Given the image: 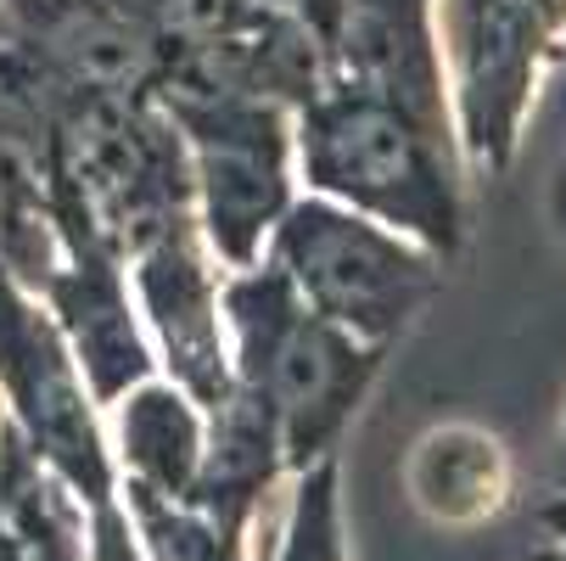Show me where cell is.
Here are the masks:
<instances>
[{
    "mask_svg": "<svg viewBox=\"0 0 566 561\" xmlns=\"http://www.w3.org/2000/svg\"><path fill=\"white\" fill-rule=\"evenodd\" d=\"M292 157L303 191L410 236L438 259L460 253V146L403 102L326 67V79L292 107Z\"/></svg>",
    "mask_w": 566,
    "mask_h": 561,
    "instance_id": "cell-1",
    "label": "cell"
},
{
    "mask_svg": "<svg viewBox=\"0 0 566 561\" xmlns=\"http://www.w3.org/2000/svg\"><path fill=\"white\" fill-rule=\"evenodd\" d=\"M219 309L230 343V382L270 411L286 471L332 460L348 416L359 411L387 354L303 309L281 270L264 259L248 270H224Z\"/></svg>",
    "mask_w": 566,
    "mask_h": 561,
    "instance_id": "cell-2",
    "label": "cell"
},
{
    "mask_svg": "<svg viewBox=\"0 0 566 561\" xmlns=\"http://www.w3.org/2000/svg\"><path fill=\"white\" fill-rule=\"evenodd\" d=\"M157 107L169 113L180 135L191 219L213 264L219 270L259 264L281 214L297 197L292 107L259 91H202V85H164Z\"/></svg>",
    "mask_w": 566,
    "mask_h": 561,
    "instance_id": "cell-3",
    "label": "cell"
},
{
    "mask_svg": "<svg viewBox=\"0 0 566 561\" xmlns=\"http://www.w3.org/2000/svg\"><path fill=\"white\" fill-rule=\"evenodd\" d=\"M264 264L281 270L303 309L381 354L416 326V314L443 281L438 253L314 191L292 197L264 248Z\"/></svg>",
    "mask_w": 566,
    "mask_h": 561,
    "instance_id": "cell-4",
    "label": "cell"
},
{
    "mask_svg": "<svg viewBox=\"0 0 566 561\" xmlns=\"http://www.w3.org/2000/svg\"><path fill=\"white\" fill-rule=\"evenodd\" d=\"M454 146L471 175H505L522 124L555 73L533 23V0H438Z\"/></svg>",
    "mask_w": 566,
    "mask_h": 561,
    "instance_id": "cell-5",
    "label": "cell"
},
{
    "mask_svg": "<svg viewBox=\"0 0 566 561\" xmlns=\"http://www.w3.org/2000/svg\"><path fill=\"white\" fill-rule=\"evenodd\" d=\"M124 281L146 326V343L157 354V371L175 387H186L202 411H213L230 393V343L219 309L224 270L213 264L191 208L157 219L124 253Z\"/></svg>",
    "mask_w": 566,
    "mask_h": 561,
    "instance_id": "cell-6",
    "label": "cell"
},
{
    "mask_svg": "<svg viewBox=\"0 0 566 561\" xmlns=\"http://www.w3.org/2000/svg\"><path fill=\"white\" fill-rule=\"evenodd\" d=\"M40 303L51 314V326L62 332L96 405H118L135 382L157 376V354L146 343V326L135 314L118 259L62 253V270L40 287Z\"/></svg>",
    "mask_w": 566,
    "mask_h": 561,
    "instance_id": "cell-7",
    "label": "cell"
},
{
    "mask_svg": "<svg viewBox=\"0 0 566 561\" xmlns=\"http://www.w3.org/2000/svg\"><path fill=\"white\" fill-rule=\"evenodd\" d=\"M118 471L124 489H146L164 500H191L202 444H208V411L186 387H175L164 371L135 382L118 398Z\"/></svg>",
    "mask_w": 566,
    "mask_h": 561,
    "instance_id": "cell-8",
    "label": "cell"
},
{
    "mask_svg": "<svg viewBox=\"0 0 566 561\" xmlns=\"http://www.w3.org/2000/svg\"><path fill=\"white\" fill-rule=\"evenodd\" d=\"M410 489L416 500L443 517V522H471L482 511H500L505 500V455L494 438H482L471 427H443L421 438L410 460Z\"/></svg>",
    "mask_w": 566,
    "mask_h": 561,
    "instance_id": "cell-9",
    "label": "cell"
},
{
    "mask_svg": "<svg viewBox=\"0 0 566 561\" xmlns=\"http://www.w3.org/2000/svg\"><path fill=\"white\" fill-rule=\"evenodd\" d=\"M275 561H343V522H337V460L297 471V500Z\"/></svg>",
    "mask_w": 566,
    "mask_h": 561,
    "instance_id": "cell-10",
    "label": "cell"
},
{
    "mask_svg": "<svg viewBox=\"0 0 566 561\" xmlns=\"http://www.w3.org/2000/svg\"><path fill=\"white\" fill-rule=\"evenodd\" d=\"M91 561H146L140 539H135V522L118 500H102L91 506Z\"/></svg>",
    "mask_w": 566,
    "mask_h": 561,
    "instance_id": "cell-11",
    "label": "cell"
},
{
    "mask_svg": "<svg viewBox=\"0 0 566 561\" xmlns=\"http://www.w3.org/2000/svg\"><path fill=\"white\" fill-rule=\"evenodd\" d=\"M533 23H538L549 67H560L566 62V0H533Z\"/></svg>",
    "mask_w": 566,
    "mask_h": 561,
    "instance_id": "cell-12",
    "label": "cell"
},
{
    "mask_svg": "<svg viewBox=\"0 0 566 561\" xmlns=\"http://www.w3.org/2000/svg\"><path fill=\"white\" fill-rule=\"evenodd\" d=\"M555 214H560V230H566V169H560V191H555Z\"/></svg>",
    "mask_w": 566,
    "mask_h": 561,
    "instance_id": "cell-13",
    "label": "cell"
},
{
    "mask_svg": "<svg viewBox=\"0 0 566 561\" xmlns=\"http://www.w3.org/2000/svg\"><path fill=\"white\" fill-rule=\"evenodd\" d=\"M560 484H566V427H560Z\"/></svg>",
    "mask_w": 566,
    "mask_h": 561,
    "instance_id": "cell-14",
    "label": "cell"
}]
</instances>
